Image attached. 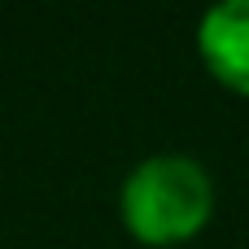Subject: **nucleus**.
Returning a JSON list of instances; mask_svg holds the SVG:
<instances>
[{"mask_svg": "<svg viewBox=\"0 0 249 249\" xmlns=\"http://www.w3.org/2000/svg\"><path fill=\"white\" fill-rule=\"evenodd\" d=\"M214 210V188L201 162L184 153H162L140 162L123 184V219L144 245H175L206 228Z\"/></svg>", "mask_w": 249, "mask_h": 249, "instance_id": "1", "label": "nucleus"}, {"mask_svg": "<svg viewBox=\"0 0 249 249\" xmlns=\"http://www.w3.org/2000/svg\"><path fill=\"white\" fill-rule=\"evenodd\" d=\"M201 57L228 88L249 92V0H228L201 18Z\"/></svg>", "mask_w": 249, "mask_h": 249, "instance_id": "2", "label": "nucleus"}]
</instances>
